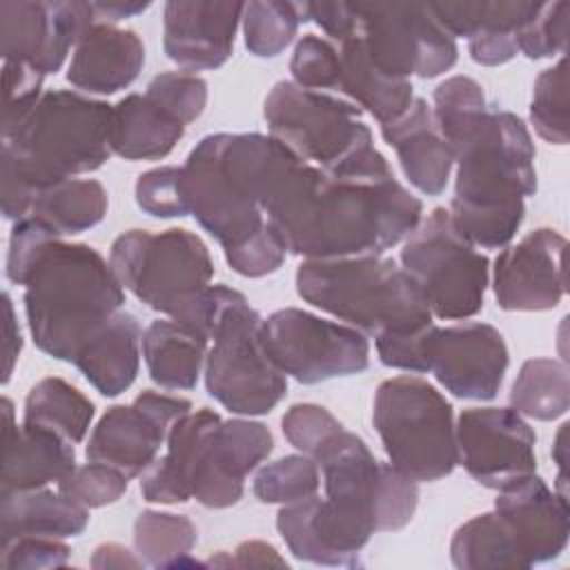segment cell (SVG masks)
Listing matches in <instances>:
<instances>
[{"instance_id": "cell-23", "label": "cell", "mask_w": 570, "mask_h": 570, "mask_svg": "<svg viewBox=\"0 0 570 570\" xmlns=\"http://www.w3.org/2000/svg\"><path fill=\"white\" fill-rule=\"evenodd\" d=\"M2 414L4 454L0 492L58 485L76 468V443L40 425H18L9 399H2Z\"/></svg>"}, {"instance_id": "cell-52", "label": "cell", "mask_w": 570, "mask_h": 570, "mask_svg": "<svg viewBox=\"0 0 570 570\" xmlns=\"http://www.w3.org/2000/svg\"><path fill=\"white\" fill-rule=\"evenodd\" d=\"M2 301H4V325H2V332H4V345H2L4 370H2V383H7L11 379L13 365L20 356V350H22V336H20V327H18V318H16V312H13L11 296L7 292L2 294Z\"/></svg>"}, {"instance_id": "cell-51", "label": "cell", "mask_w": 570, "mask_h": 570, "mask_svg": "<svg viewBox=\"0 0 570 570\" xmlns=\"http://www.w3.org/2000/svg\"><path fill=\"white\" fill-rule=\"evenodd\" d=\"M209 566H238V568H269V566H287L285 559L276 552L274 546L265 541H245L236 548L234 557H225L220 552L216 559H209Z\"/></svg>"}, {"instance_id": "cell-46", "label": "cell", "mask_w": 570, "mask_h": 570, "mask_svg": "<svg viewBox=\"0 0 570 570\" xmlns=\"http://www.w3.org/2000/svg\"><path fill=\"white\" fill-rule=\"evenodd\" d=\"M281 425L285 439L309 459H314L316 452L343 428L332 412L316 403L292 405L283 414Z\"/></svg>"}, {"instance_id": "cell-14", "label": "cell", "mask_w": 570, "mask_h": 570, "mask_svg": "<svg viewBox=\"0 0 570 570\" xmlns=\"http://www.w3.org/2000/svg\"><path fill=\"white\" fill-rule=\"evenodd\" d=\"M354 33L370 60L392 78H436L459 58L456 40L441 27L430 2L354 4Z\"/></svg>"}, {"instance_id": "cell-21", "label": "cell", "mask_w": 570, "mask_h": 570, "mask_svg": "<svg viewBox=\"0 0 570 570\" xmlns=\"http://www.w3.org/2000/svg\"><path fill=\"white\" fill-rule=\"evenodd\" d=\"M245 2L171 0L163 11V49L187 71L218 69L234 49Z\"/></svg>"}, {"instance_id": "cell-34", "label": "cell", "mask_w": 570, "mask_h": 570, "mask_svg": "<svg viewBox=\"0 0 570 570\" xmlns=\"http://www.w3.org/2000/svg\"><path fill=\"white\" fill-rule=\"evenodd\" d=\"M541 2L481 0V2H430L441 27L452 36H514L539 11Z\"/></svg>"}, {"instance_id": "cell-29", "label": "cell", "mask_w": 570, "mask_h": 570, "mask_svg": "<svg viewBox=\"0 0 570 570\" xmlns=\"http://www.w3.org/2000/svg\"><path fill=\"white\" fill-rule=\"evenodd\" d=\"M207 345V334L185 321H151L142 332V356L151 381L165 390L196 387L205 367Z\"/></svg>"}, {"instance_id": "cell-35", "label": "cell", "mask_w": 570, "mask_h": 570, "mask_svg": "<svg viewBox=\"0 0 570 570\" xmlns=\"http://www.w3.org/2000/svg\"><path fill=\"white\" fill-rule=\"evenodd\" d=\"M514 412L537 421H554L570 407V372L554 358H530L521 365L512 390Z\"/></svg>"}, {"instance_id": "cell-22", "label": "cell", "mask_w": 570, "mask_h": 570, "mask_svg": "<svg viewBox=\"0 0 570 570\" xmlns=\"http://www.w3.org/2000/svg\"><path fill=\"white\" fill-rule=\"evenodd\" d=\"M494 510L508 523L528 568L557 559L570 534L568 499L528 474L499 490Z\"/></svg>"}, {"instance_id": "cell-53", "label": "cell", "mask_w": 570, "mask_h": 570, "mask_svg": "<svg viewBox=\"0 0 570 570\" xmlns=\"http://www.w3.org/2000/svg\"><path fill=\"white\" fill-rule=\"evenodd\" d=\"M91 566L100 568V570H107V568H140V566H145V561L140 557H134V552H129L125 546L102 543L94 550Z\"/></svg>"}, {"instance_id": "cell-47", "label": "cell", "mask_w": 570, "mask_h": 570, "mask_svg": "<svg viewBox=\"0 0 570 570\" xmlns=\"http://www.w3.org/2000/svg\"><path fill=\"white\" fill-rule=\"evenodd\" d=\"M4 98H2V138L9 136L36 107L42 91V73L22 62H4L2 69Z\"/></svg>"}, {"instance_id": "cell-42", "label": "cell", "mask_w": 570, "mask_h": 570, "mask_svg": "<svg viewBox=\"0 0 570 570\" xmlns=\"http://www.w3.org/2000/svg\"><path fill=\"white\" fill-rule=\"evenodd\" d=\"M568 13L570 4L566 0L541 2L539 11L517 33L519 53L530 60L563 53L568 40Z\"/></svg>"}, {"instance_id": "cell-4", "label": "cell", "mask_w": 570, "mask_h": 570, "mask_svg": "<svg viewBox=\"0 0 570 570\" xmlns=\"http://www.w3.org/2000/svg\"><path fill=\"white\" fill-rule=\"evenodd\" d=\"M292 158L287 145L256 131L209 134L189 151L180 167L187 209L225 254L269 227L263 209Z\"/></svg>"}, {"instance_id": "cell-54", "label": "cell", "mask_w": 570, "mask_h": 570, "mask_svg": "<svg viewBox=\"0 0 570 570\" xmlns=\"http://www.w3.org/2000/svg\"><path fill=\"white\" fill-rule=\"evenodd\" d=\"M96 22L116 24L125 18H134L149 9V2H91Z\"/></svg>"}, {"instance_id": "cell-37", "label": "cell", "mask_w": 570, "mask_h": 570, "mask_svg": "<svg viewBox=\"0 0 570 570\" xmlns=\"http://www.w3.org/2000/svg\"><path fill=\"white\" fill-rule=\"evenodd\" d=\"M432 98L436 129L454 154L479 129L490 111L483 87L470 76H452L434 89Z\"/></svg>"}, {"instance_id": "cell-36", "label": "cell", "mask_w": 570, "mask_h": 570, "mask_svg": "<svg viewBox=\"0 0 570 570\" xmlns=\"http://www.w3.org/2000/svg\"><path fill=\"white\" fill-rule=\"evenodd\" d=\"M198 541L194 521L185 514L145 510L134 523V546L145 566L151 568H183L194 566L189 559Z\"/></svg>"}, {"instance_id": "cell-26", "label": "cell", "mask_w": 570, "mask_h": 570, "mask_svg": "<svg viewBox=\"0 0 570 570\" xmlns=\"http://www.w3.org/2000/svg\"><path fill=\"white\" fill-rule=\"evenodd\" d=\"M142 332L131 312L118 309L76 354L73 365L102 394L118 396L136 381Z\"/></svg>"}, {"instance_id": "cell-8", "label": "cell", "mask_w": 570, "mask_h": 570, "mask_svg": "<svg viewBox=\"0 0 570 570\" xmlns=\"http://www.w3.org/2000/svg\"><path fill=\"white\" fill-rule=\"evenodd\" d=\"M212 341L205 356V385L234 414L258 416L272 412L287 392V376L263 345V318L247 298L223 287V296L207 325Z\"/></svg>"}, {"instance_id": "cell-44", "label": "cell", "mask_w": 570, "mask_h": 570, "mask_svg": "<svg viewBox=\"0 0 570 570\" xmlns=\"http://www.w3.org/2000/svg\"><path fill=\"white\" fill-rule=\"evenodd\" d=\"M145 94L185 125L194 122L207 105V82L189 71L158 73L149 80Z\"/></svg>"}, {"instance_id": "cell-3", "label": "cell", "mask_w": 570, "mask_h": 570, "mask_svg": "<svg viewBox=\"0 0 570 570\" xmlns=\"http://www.w3.org/2000/svg\"><path fill=\"white\" fill-rule=\"evenodd\" d=\"M114 105L78 91L51 89L2 138V214L29 216L40 189L96 171L111 156Z\"/></svg>"}, {"instance_id": "cell-31", "label": "cell", "mask_w": 570, "mask_h": 570, "mask_svg": "<svg viewBox=\"0 0 570 570\" xmlns=\"http://www.w3.org/2000/svg\"><path fill=\"white\" fill-rule=\"evenodd\" d=\"M450 559L461 570H523L528 568L517 541L497 510L483 512L456 528Z\"/></svg>"}, {"instance_id": "cell-18", "label": "cell", "mask_w": 570, "mask_h": 570, "mask_svg": "<svg viewBox=\"0 0 570 570\" xmlns=\"http://www.w3.org/2000/svg\"><path fill=\"white\" fill-rule=\"evenodd\" d=\"M425 372L456 399L490 401L499 394L510 356L497 327L481 321L432 325L423 345Z\"/></svg>"}, {"instance_id": "cell-41", "label": "cell", "mask_w": 570, "mask_h": 570, "mask_svg": "<svg viewBox=\"0 0 570 570\" xmlns=\"http://www.w3.org/2000/svg\"><path fill=\"white\" fill-rule=\"evenodd\" d=\"M289 71L294 78L292 82H296L298 87L314 91H338V47L316 33H305L294 47Z\"/></svg>"}, {"instance_id": "cell-12", "label": "cell", "mask_w": 570, "mask_h": 570, "mask_svg": "<svg viewBox=\"0 0 570 570\" xmlns=\"http://www.w3.org/2000/svg\"><path fill=\"white\" fill-rule=\"evenodd\" d=\"M401 267L441 321H465L481 312L490 263L459 232L450 209L436 207L401 249Z\"/></svg>"}, {"instance_id": "cell-2", "label": "cell", "mask_w": 570, "mask_h": 570, "mask_svg": "<svg viewBox=\"0 0 570 570\" xmlns=\"http://www.w3.org/2000/svg\"><path fill=\"white\" fill-rule=\"evenodd\" d=\"M325 499L307 497L276 514L289 552L318 566H361V550L374 532L405 528L419 503L416 481L390 461H376L367 443L341 428L314 456Z\"/></svg>"}, {"instance_id": "cell-10", "label": "cell", "mask_w": 570, "mask_h": 570, "mask_svg": "<svg viewBox=\"0 0 570 570\" xmlns=\"http://www.w3.org/2000/svg\"><path fill=\"white\" fill-rule=\"evenodd\" d=\"M109 265L125 289L147 307L183 316L209 287L214 263L207 245L194 232L129 229L111 243Z\"/></svg>"}, {"instance_id": "cell-40", "label": "cell", "mask_w": 570, "mask_h": 570, "mask_svg": "<svg viewBox=\"0 0 570 570\" xmlns=\"http://www.w3.org/2000/svg\"><path fill=\"white\" fill-rule=\"evenodd\" d=\"M530 120L534 131L550 145H566L568 125V60L561 56L552 67L543 69L532 87Z\"/></svg>"}, {"instance_id": "cell-7", "label": "cell", "mask_w": 570, "mask_h": 570, "mask_svg": "<svg viewBox=\"0 0 570 570\" xmlns=\"http://www.w3.org/2000/svg\"><path fill=\"white\" fill-rule=\"evenodd\" d=\"M296 292L305 303L374 338L434 323L416 283L381 254L305 258L296 269Z\"/></svg>"}, {"instance_id": "cell-24", "label": "cell", "mask_w": 570, "mask_h": 570, "mask_svg": "<svg viewBox=\"0 0 570 570\" xmlns=\"http://www.w3.org/2000/svg\"><path fill=\"white\" fill-rule=\"evenodd\" d=\"M142 65L145 45L136 31L98 22L76 42L67 80L85 94L109 96L129 87Z\"/></svg>"}, {"instance_id": "cell-32", "label": "cell", "mask_w": 570, "mask_h": 570, "mask_svg": "<svg viewBox=\"0 0 570 570\" xmlns=\"http://www.w3.org/2000/svg\"><path fill=\"white\" fill-rule=\"evenodd\" d=\"M107 191L94 178H67L38 191L29 216L40 218L58 236L80 234L107 214Z\"/></svg>"}, {"instance_id": "cell-39", "label": "cell", "mask_w": 570, "mask_h": 570, "mask_svg": "<svg viewBox=\"0 0 570 570\" xmlns=\"http://www.w3.org/2000/svg\"><path fill=\"white\" fill-rule=\"evenodd\" d=\"M321 483V470L307 454H287L265 468L254 476L252 490L261 503H296L314 497Z\"/></svg>"}, {"instance_id": "cell-33", "label": "cell", "mask_w": 570, "mask_h": 570, "mask_svg": "<svg viewBox=\"0 0 570 570\" xmlns=\"http://www.w3.org/2000/svg\"><path fill=\"white\" fill-rule=\"evenodd\" d=\"M94 403L71 383L47 376L38 381L24 399V421L47 428L71 443H80L89 432Z\"/></svg>"}, {"instance_id": "cell-13", "label": "cell", "mask_w": 570, "mask_h": 570, "mask_svg": "<svg viewBox=\"0 0 570 570\" xmlns=\"http://www.w3.org/2000/svg\"><path fill=\"white\" fill-rule=\"evenodd\" d=\"M274 448L267 425L247 419L223 421L200 407L185 416V474L191 499L205 508H229L243 497L245 476Z\"/></svg>"}, {"instance_id": "cell-38", "label": "cell", "mask_w": 570, "mask_h": 570, "mask_svg": "<svg viewBox=\"0 0 570 570\" xmlns=\"http://www.w3.org/2000/svg\"><path fill=\"white\" fill-rule=\"evenodd\" d=\"M305 22L303 4L283 0H254L243 9L245 47L256 58L278 56L296 36L298 24Z\"/></svg>"}, {"instance_id": "cell-15", "label": "cell", "mask_w": 570, "mask_h": 570, "mask_svg": "<svg viewBox=\"0 0 570 570\" xmlns=\"http://www.w3.org/2000/svg\"><path fill=\"white\" fill-rule=\"evenodd\" d=\"M263 345L276 367L303 385L352 376L370 365V343L363 332L298 307L263 318Z\"/></svg>"}, {"instance_id": "cell-27", "label": "cell", "mask_w": 570, "mask_h": 570, "mask_svg": "<svg viewBox=\"0 0 570 570\" xmlns=\"http://www.w3.org/2000/svg\"><path fill=\"white\" fill-rule=\"evenodd\" d=\"M185 127L147 94H129L111 111V154L125 160H160L183 138Z\"/></svg>"}, {"instance_id": "cell-25", "label": "cell", "mask_w": 570, "mask_h": 570, "mask_svg": "<svg viewBox=\"0 0 570 570\" xmlns=\"http://www.w3.org/2000/svg\"><path fill=\"white\" fill-rule=\"evenodd\" d=\"M381 134L396 151L405 178L421 194L436 196L445 189L454 154L439 134L432 107L423 98H414L396 120L381 127Z\"/></svg>"}, {"instance_id": "cell-48", "label": "cell", "mask_w": 570, "mask_h": 570, "mask_svg": "<svg viewBox=\"0 0 570 570\" xmlns=\"http://www.w3.org/2000/svg\"><path fill=\"white\" fill-rule=\"evenodd\" d=\"M51 238H62V236H58L40 218L24 216L16 220L9 236V249H7V278L16 285H22L31 261Z\"/></svg>"}, {"instance_id": "cell-20", "label": "cell", "mask_w": 570, "mask_h": 570, "mask_svg": "<svg viewBox=\"0 0 570 570\" xmlns=\"http://www.w3.org/2000/svg\"><path fill=\"white\" fill-rule=\"evenodd\" d=\"M566 238L548 227L525 234L494 261L492 289L505 312H546L566 294Z\"/></svg>"}, {"instance_id": "cell-45", "label": "cell", "mask_w": 570, "mask_h": 570, "mask_svg": "<svg viewBox=\"0 0 570 570\" xmlns=\"http://www.w3.org/2000/svg\"><path fill=\"white\" fill-rule=\"evenodd\" d=\"M136 203L145 214L156 218L187 216L180 167L167 165L140 174L136 180Z\"/></svg>"}, {"instance_id": "cell-11", "label": "cell", "mask_w": 570, "mask_h": 570, "mask_svg": "<svg viewBox=\"0 0 570 570\" xmlns=\"http://www.w3.org/2000/svg\"><path fill=\"white\" fill-rule=\"evenodd\" d=\"M263 116L269 136L325 171L341 169L374 149L361 109L330 91L281 80L269 89Z\"/></svg>"}, {"instance_id": "cell-28", "label": "cell", "mask_w": 570, "mask_h": 570, "mask_svg": "<svg viewBox=\"0 0 570 570\" xmlns=\"http://www.w3.org/2000/svg\"><path fill=\"white\" fill-rule=\"evenodd\" d=\"M2 543L18 537H76L89 523L85 505L49 488L0 492Z\"/></svg>"}, {"instance_id": "cell-6", "label": "cell", "mask_w": 570, "mask_h": 570, "mask_svg": "<svg viewBox=\"0 0 570 570\" xmlns=\"http://www.w3.org/2000/svg\"><path fill=\"white\" fill-rule=\"evenodd\" d=\"M22 285L33 343L69 363L125 303L122 285L102 254L62 238H51L38 252Z\"/></svg>"}, {"instance_id": "cell-43", "label": "cell", "mask_w": 570, "mask_h": 570, "mask_svg": "<svg viewBox=\"0 0 570 570\" xmlns=\"http://www.w3.org/2000/svg\"><path fill=\"white\" fill-rule=\"evenodd\" d=\"M127 485L129 476H125L120 470L87 461L85 465H76L58 483V490L85 508H102L118 501L127 492Z\"/></svg>"}, {"instance_id": "cell-49", "label": "cell", "mask_w": 570, "mask_h": 570, "mask_svg": "<svg viewBox=\"0 0 570 570\" xmlns=\"http://www.w3.org/2000/svg\"><path fill=\"white\" fill-rule=\"evenodd\" d=\"M69 559V548L53 537H18L2 543L0 566L7 570L29 568H62Z\"/></svg>"}, {"instance_id": "cell-16", "label": "cell", "mask_w": 570, "mask_h": 570, "mask_svg": "<svg viewBox=\"0 0 570 570\" xmlns=\"http://www.w3.org/2000/svg\"><path fill=\"white\" fill-rule=\"evenodd\" d=\"M187 412V399L145 390L129 405H114L100 416L85 448L87 461L111 465L129 479L140 476L158 459L171 425Z\"/></svg>"}, {"instance_id": "cell-1", "label": "cell", "mask_w": 570, "mask_h": 570, "mask_svg": "<svg viewBox=\"0 0 570 570\" xmlns=\"http://www.w3.org/2000/svg\"><path fill=\"white\" fill-rule=\"evenodd\" d=\"M421 214L423 203L376 147L334 171L294 156L265 203L285 249L303 258L383 254L416 229Z\"/></svg>"}, {"instance_id": "cell-19", "label": "cell", "mask_w": 570, "mask_h": 570, "mask_svg": "<svg viewBox=\"0 0 570 570\" xmlns=\"http://www.w3.org/2000/svg\"><path fill=\"white\" fill-rule=\"evenodd\" d=\"M98 24L91 2H0L4 62H22L38 73H56L80 36Z\"/></svg>"}, {"instance_id": "cell-30", "label": "cell", "mask_w": 570, "mask_h": 570, "mask_svg": "<svg viewBox=\"0 0 570 570\" xmlns=\"http://www.w3.org/2000/svg\"><path fill=\"white\" fill-rule=\"evenodd\" d=\"M341 78L338 94L352 98V102L363 111L367 109L379 125L396 120L414 100L412 82L392 78L383 73L367 56L361 38L352 33L338 42Z\"/></svg>"}, {"instance_id": "cell-17", "label": "cell", "mask_w": 570, "mask_h": 570, "mask_svg": "<svg viewBox=\"0 0 570 570\" xmlns=\"http://www.w3.org/2000/svg\"><path fill=\"white\" fill-rule=\"evenodd\" d=\"M454 434L459 463L490 490H501L537 470L534 430L512 407H468L459 414Z\"/></svg>"}, {"instance_id": "cell-50", "label": "cell", "mask_w": 570, "mask_h": 570, "mask_svg": "<svg viewBox=\"0 0 570 570\" xmlns=\"http://www.w3.org/2000/svg\"><path fill=\"white\" fill-rule=\"evenodd\" d=\"M303 13L336 42L350 38L356 27L354 4L347 2H303Z\"/></svg>"}, {"instance_id": "cell-9", "label": "cell", "mask_w": 570, "mask_h": 570, "mask_svg": "<svg viewBox=\"0 0 570 570\" xmlns=\"http://www.w3.org/2000/svg\"><path fill=\"white\" fill-rule=\"evenodd\" d=\"M372 423L387 461L416 483L439 481L459 463L452 405L419 376L383 381L374 394Z\"/></svg>"}, {"instance_id": "cell-5", "label": "cell", "mask_w": 570, "mask_h": 570, "mask_svg": "<svg viewBox=\"0 0 570 570\" xmlns=\"http://www.w3.org/2000/svg\"><path fill=\"white\" fill-rule=\"evenodd\" d=\"M454 225L474 247H505L523 223L525 198L537 191L528 127L512 111H488L479 129L454 151Z\"/></svg>"}, {"instance_id": "cell-55", "label": "cell", "mask_w": 570, "mask_h": 570, "mask_svg": "<svg viewBox=\"0 0 570 570\" xmlns=\"http://www.w3.org/2000/svg\"><path fill=\"white\" fill-rule=\"evenodd\" d=\"M566 428L568 423H563L554 436V445H552V459L554 463L559 465V479H563V465H566V445H563V439H566Z\"/></svg>"}]
</instances>
